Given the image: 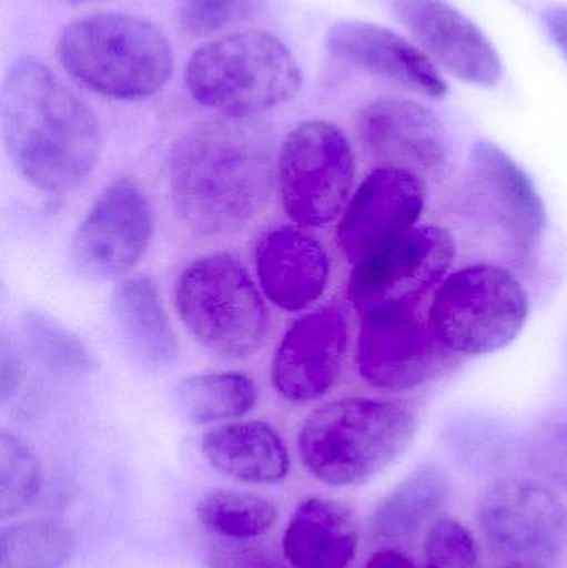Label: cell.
Segmentation results:
<instances>
[{
	"instance_id": "6da1fadb",
	"label": "cell",
	"mask_w": 567,
	"mask_h": 568,
	"mask_svg": "<svg viewBox=\"0 0 567 568\" xmlns=\"http://www.w3.org/2000/svg\"><path fill=\"white\" fill-rule=\"evenodd\" d=\"M275 182V135L253 116L220 115L196 123L170 152L173 210L199 235L245 229L265 210Z\"/></svg>"
},
{
	"instance_id": "7a4b0ae2",
	"label": "cell",
	"mask_w": 567,
	"mask_h": 568,
	"mask_svg": "<svg viewBox=\"0 0 567 568\" xmlns=\"http://www.w3.org/2000/svg\"><path fill=\"white\" fill-rule=\"evenodd\" d=\"M0 123L10 162L39 192H72L99 162L102 130L95 113L36 57H22L7 72Z\"/></svg>"
},
{
	"instance_id": "3957f363",
	"label": "cell",
	"mask_w": 567,
	"mask_h": 568,
	"mask_svg": "<svg viewBox=\"0 0 567 568\" xmlns=\"http://www.w3.org/2000/svg\"><path fill=\"white\" fill-rule=\"evenodd\" d=\"M416 429L415 409L399 400H333L303 420L296 439L300 463L325 486H363L406 453Z\"/></svg>"
},
{
	"instance_id": "277c9868",
	"label": "cell",
	"mask_w": 567,
	"mask_h": 568,
	"mask_svg": "<svg viewBox=\"0 0 567 568\" xmlns=\"http://www.w3.org/2000/svg\"><path fill=\"white\" fill-rule=\"evenodd\" d=\"M57 55L80 85L122 102L155 95L173 69L165 33L150 20L129 13L73 20L60 36Z\"/></svg>"
},
{
	"instance_id": "5b68a950",
	"label": "cell",
	"mask_w": 567,
	"mask_h": 568,
	"mask_svg": "<svg viewBox=\"0 0 567 568\" xmlns=\"http://www.w3.org/2000/svg\"><path fill=\"white\" fill-rule=\"evenodd\" d=\"M303 73L288 47L266 30L250 29L210 40L185 69L190 95L225 116H255L290 102Z\"/></svg>"
},
{
	"instance_id": "8992f818",
	"label": "cell",
	"mask_w": 567,
	"mask_h": 568,
	"mask_svg": "<svg viewBox=\"0 0 567 568\" xmlns=\"http://www.w3.org/2000/svg\"><path fill=\"white\" fill-rule=\"evenodd\" d=\"M173 303L190 336L222 359H246L269 337L270 314L262 293L229 253L190 263L176 278Z\"/></svg>"
},
{
	"instance_id": "52a82bcc",
	"label": "cell",
	"mask_w": 567,
	"mask_h": 568,
	"mask_svg": "<svg viewBox=\"0 0 567 568\" xmlns=\"http://www.w3.org/2000/svg\"><path fill=\"white\" fill-rule=\"evenodd\" d=\"M428 323L455 356L508 347L529 316V297L515 273L492 263L449 273L433 294Z\"/></svg>"
},
{
	"instance_id": "ba28073f",
	"label": "cell",
	"mask_w": 567,
	"mask_h": 568,
	"mask_svg": "<svg viewBox=\"0 0 567 568\" xmlns=\"http://www.w3.org/2000/svg\"><path fill=\"white\" fill-rule=\"evenodd\" d=\"M356 160L340 126L308 120L292 130L276 156V186L288 219L320 229L342 216L353 195Z\"/></svg>"
},
{
	"instance_id": "9c48e42d",
	"label": "cell",
	"mask_w": 567,
	"mask_h": 568,
	"mask_svg": "<svg viewBox=\"0 0 567 568\" xmlns=\"http://www.w3.org/2000/svg\"><path fill=\"white\" fill-rule=\"evenodd\" d=\"M463 179V205L476 225L516 262H531L548 230V212L531 176L505 150L482 140L469 152Z\"/></svg>"
},
{
	"instance_id": "30bf717a",
	"label": "cell",
	"mask_w": 567,
	"mask_h": 568,
	"mask_svg": "<svg viewBox=\"0 0 567 568\" xmlns=\"http://www.w3.org/2000/svg\"><path fill=\"white\" fill-rule=\"evenodd\" d=\"M458 356L433 333L418 303L373 307L362 314L356 337L360 376L376 389L406 393L446 373Z\"/></svg>"
},
{
	"instance_id": "8fae6325",
	"label": "cell",
	"mask_w": 567,
	"mask_h": 568,
	"mask_svg": "<svg viewBox=\"0 0 567 568\" xmlns=\"http://www.w3.org/2000/svg\"><path fill=\"white\" fill-rule=\"evenodd\" d=\"M153 239V210L139 185L115 180L97 196L70 242L73 270L89 282H112L136 268Z\"/></svg>"
},
{
	"instance_id": "7c38bea8",
	"label": "cell",
	"mask_w": 567,
	"mask_h": 568,
	"mask_svg": "<svg viewBox=\"0 0 567 568\" xmlns=\"http://www.w3.org/2000/svg\"><path fill=\"white\" fill-rule=\"evenodd\" d=\"M456 256L448 230L415 226L353 265L348 300L360 314L373 307L419 303L446 278Z\"/></svg>"
},
{
	"instance_id": "4fadbf2b",
	"label": "cell",
	"mask_w": 567,
	"mask_h": 568,
	"mask_svg": "<svg viewBox=\"0 0 567 568\" xmlns=\"http://www.w3.org/2000/svg\"><path fill=\"white\" fill-rule=\"evenodd\" d=\"M478 523L488 546L513 562H548L567 546L566 506L539 480H496L479 500Z\"/></svg>"
},
{
	"instance_id": "5bb4252c",
	"label": "cell",
	"mask_w": 567,
	"mask_h": 568,
	"mask_svg": "<svg viewBox=\"0 0 567 568\" xmlns=\"http://www.w3.org/2000/svg\"><path fill=\"white\" fill-rule=\"evenodd\" d=\"M426 196L423 175L376 166L340 216L336 245L342 255L355 265L415 229L425 212Z\"/></svg>"
},
{
	"instance_id": "9a60e30c",
	"label": "cell",
	"mask_w": 567,
	"mask_h": 568,
	"mask_svg": "<svg viewBox=\"0 0 567 568\" xmlns=\"http://www.w3.org/2000/svg\"><path fill=\"white\" fill-rule=\"evenodd\" d=\"M348 346L342 307H320L296 320L273 354L270 376L279 396L293 404L322 399L338 381Z\"/></svg>"
},
{
	"instance_id": "2e32d148",
	"label": "cell",
	"mask_w": 567,
	"mask_h": 568,
	"mask_svg": "<svg viewBox=\"0 0 567 568\" xmlns=\"http://www.w3.org/2000/svg\"><path fill=\"white\" fill-rule=\"evenodd\" d=\"M356 136L376 166L438 172L452 156V140L439 116L413 100L385 99L369 103L356 119Z\"/></svg>"
},
{
	"instance_id": "e0dca14e",
	"label": "cell",
	"mask_w": 567,
	"mask_h": 568,
	"mask_svg": "<svg viewBox=\"0 0 567 568\" xmlns=\"http://www.w3.org/2000/svg\"><path fill=\"white\" fill-rule=\"evenodd\" d=\"M399 22L426 55L463 82L496 87L503 63L488 37L445 0H392Z\"/></svg>"
},
{
	"instance_id": "ac0fdd59",
	"label": "cell",
	"mask_w": 567,
	"mask_h": 568,
	"mask_svg": "<svg viewBox=\"0 0 567 568\" xmlns=\"http://www.w3.org/2000/svg\"><path fill=\"white\" fill-rule=\"evenodd\" d=\"M330 53L429 100L448 95V83L432 59L418 47L386 27L342 22L326 36Z\"/></svg>"
},
{
	"instance_id": "d6986e66",
	"label": "cell",
	"mask_w": 567,
	"mask_h": 568,
	"mask_svg": "<svg viewBox=\"0 0 567 568\" xmlns=\"http://www.w3.org/2000/svg\"><path fill=\"white\" fill-rule=\"evenodd\" d=\"M255 270L269 301L286 313H300L323 296L332 265L315 236L296 226H280L260 239Z\"/></svg>"
},
{
	"instance_id": "ffe728a7",
	"label": "cell",
	"mask_w": 567,
	"mask_h": 568,
	"mask_svg": "<svg viewBox=\"0 0 567 568\" xmlns=\"http://www.w3.org/2000/svg\"><path fill=\"white\" fill-rule=\"evenodd\" d=\"M110 313L120 341L143 369L163 373L176 366L179 339L149 276H132L117 284Z\"/></svg>"
},
{
	"instance_id": "44dd1931",
	"label": "cell",
	"mask_w": 567,
	"mask_h": 568,
	"mask_svg": "<svg viewBox=\"0 0 567 568\" xmlns=\"http://www.w3.org/2000/svg\"><path fill=\"white\" fill-rule=\"evenodd\" d=\"M358 544L355 513L340 500L312 497L290 519L282 550L293 568H348Z\"/></svg>"
},
{
	"instance_id": "7402d4cb",
	"label": "cell",
	"mask_w": 567,
	"mask_h": 568,
	"mask_svg": "<svg viewBox=\"0 0 567 568\" xmlns=\"http://www.w3.org/2000/svg\"><path fill=\"white\" fill-rule=\"evenodd\" d=\"M448 503L449 480L443 469L416 467L376 506L369 524L373 540L379 550L403 552L442 519Z\"/></svg>"
},
{
	"instance_id": "603a6c76",
	"label": "cell",
	"mask_w": 567,
	"mask_h": 568,
	"mask_svg": "<svg viewBox=\"0 0 567 568\" xmlns=\"http://www.w3.org/2000/svg\"><path fill=\"white\" fill-rule=\"evenodd\" d=\"M200 446L210 466L240 483L276 484L290 473L285 443L262 420L213 427L203 434Z\"/></svg>"
},
{
	"instance_id": "cb8c5ba5",
	"label": "cell",
	"mask_w": 567,
	"mask_h": 568,
	"mask_svg": "<svg viewBox=\"0 0 567 568\" xmlns=\"http://www.w3.org/2000/svg\"><path fill=\"white\" fill-rule=\"evenodd\" d=\"M172 396L186 423L203 426L245 416L256 406L259 390L245 374L210 373L180 381Z\"/></svg>"
},
{
	"instance_id": "d4e9b609",
	"label": "cell",
	"mask_w": 567,
	"mask_h": 568,
	"mask_svg": "<svg viewBox=\"0 0 567 568\" xmlns=\"http://www.w3.org/2000/svg\"><path fill=\"white\" fill-rule=\"evenodd\" d=\"M196 516L209 532L220 539L253 540L275 526V504L245 490L213 489L196 506Z\"/></svg>"
},
{
	"instance_id": "484cf974",
	"label": "cell",
	"mask_w": 567,
	"mask_h": 568,
	"mask_svg": "<svg viewBox=\"0 0 567 568\" xmlns=\"http://www.w3.org/2000/svg\"><path fill=\"white\" fill-rule=\"evenodd\" d=\"M73 552L75 539L59 520H27L0 534V568H63Z\"/></svg>"
},
{
	"instance_id": "4316f807",
	"label": "cell",
	"mask_w": 567,
	"mask_h": 568,
	"mask_svg": "<svg viewBox=\"0 0 567 568\" xmlns=\"http://www.w3.org/2000/svg\"><path fill=\"white\" fill-rule=\"evenodd\" d=\"M20 327L36 359L52 373L85 376L95 371V359L89 347L49 314L26 311Z\"/></svg>"
},
{
	"instance_id": "83f0119b",
	"label": "cell",
	"mask_w": 567,
	"mask_h": 568,
	"mask_svg": "<svg viewBox=\"0 0 567 568\" xmlns=\"http://www.w3.org/2000/svg\"><path fill=\"white\" fill-rule=\"evenodd\" d=\"M453 453L475 467H498L515 454L522 457V437L503 420L486 416H463L446 430Z\"/></svg>"
},
{
	"instance_id": "f1b7e54d",
	"label": "cell",
	"mask_w": 567,
	"mask_h": 568,
	"mask_svg": "<svg viewBox=\"0 0 567 568\" xmlns=\"http://www.w3.org/2000/svg\"><path fill=\"white\" fill-rule=\"evenodd\" d=\"M42 464L16 434L0 433V517L22 513L42 489Z\"/></svg>"
},
{
	"instance_id": "f546056e",
	"label": "cell",
	"mask_w": 567,
	"mask_h": 568,
	"mask_svg": "<svg viewBox=\"0 0 567 568\" xmlns=\"http://www.w3.org/2000/svg\"><path fill=\"white\" fill-rule=\"evenodd\" d=\"M522 459L533 473L567 490V406L533 424L522 437Z\"/></svg>"
},
{
	"instance_id": "4dcf8cb0",
	"label": "cell",
	"mask_w": 567,
	"mask_h": 568,
	"mask_svg": "<svg viewBox=\"0 0 567 568\" xmlns=\"http://www.w3.org/2000/svg\"><path fill=\"white\" fill-rule=\"evenodd\" d=\"M180 27L193 37H209L260 16L265 0H176Z\"/></svg>"
},
{
	"instance_id": "1f68e13d",
	"label": "cell",
	"mask_w": 567,
	"mask_h": 568,
	"mask_svg": "<svg viewBox=\"0 0 567 568\" xmlns=\"http://www.w3.org/2000/svg\"><path fill=\"white\" fill-rule=\"evenodd\" d=\"M479 552L468 527L442 517L425 539V568H478Z\"/></svg>"
},
{
	"instance_id": "d6a6232c",
	"label": "cell",
	"mask_w": 567,
	"mask_h": 568,
	"mask_svg": "<svg viewBox=\"0 0 567 568\" xmlns=\"http://www.w3.org/2000/svg\"><path fill=\"white\" fill-rule=\"evenodd\" d=\"M209 568H293L285 556L250 540H216L206 550Z\"/></svg>"
},
{
	"instance_id": "836d02e7",
	"label": "cell",
	"mask_w": 567,
	"mask_h": 568,
	"mask_svg": "<svg viewBox=\"0 0 567 568\" xmlns=\"http://www.w3.org/2000/svg\"><path fill=\"white\" fill-rule=\"evenodd\" d=\"M22 383V361L9 337L0 343V404L7 406L16 397Z\"/></svg>"
},
{
	"instance_id": "e575fe53",
	"label": "cell",
	"mask_w": 567,
	"mask_h": 568,
	"mask_svg": "<svg viewBox=\"0 0 567 568\" xmlns=\"http://www.w3.org/2000/svg\"><path fill=\"white\" fill-rule=\"evenodd\" d=\"M546 29L567 60V6H553L543 13Z\"/></svg>"
},
{
	"instance_id": "d590c367",
	"label": "cell",
	"mask_w": 567,
	"mask_h": 568,
	"mask_svg": "<svg viewBox=\"0 0 567 568\" xmlns=\"http://www.w3.org/2000/svg\"><path fill=\"white\" fill-rule=\"evenodd\" d=\"M363 568H418L399 550H378Z\"/></svg>"
},
{
	"instance_id": "8d00e7d4",
	"label": "cell",
	"mask_w": 567,
	"mask_h": 568,
	"mask_svg": "<svg viewBox=\"0 0 567 568\" xmlns=\"http://www.w3.org/2000/svg\"><path fill=\"white\" fill-rule=\"evenodd\" d=\"M503 568H546L543 564L538 562H512Z\"/></svg>"
},
{
	"instance_id": "74e56055",
	"label": "cell",
	"mask_w": 567,
	"mask_h": 568,
	"mask_svg": "<svg viewBox=\"0 0 567 568\" xmlns=\"http://www.w3.org/2000/svg\"><path fill=\"white\" fill-rule=\"evenodd\" d=\"M63 3H70V6H82V3L99 2V0H60Z\"/></svg>"
},
{
	"instance_id": "f35d334b",
	"label": "cell",
	"mask_w": 567,
	"mask_h": 568,
	"mask_svg": "<svg viewBox=\"0 0 567 568\" xmlns=\"http://www.w3.org/2000/svg\"><path fill=\"white\" fill-rule=\"evenodd\" d=\"M565 363H566V371H567V337H566V347H565Z\"/></svg>"
}]
</instances>
